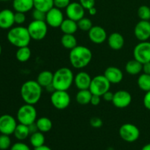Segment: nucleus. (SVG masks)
<instances>
[{
    "label": "nucleus",
    "mask_w": 150,
    "mask_h": 150,
    "mask_svg": "<svg viewBox=\"0 0 150 150\" xmlns=\"http://www.w3.org/2000/svg\"><path fill=\"white\" fill-rule=\"evenodd\" d=\"M1 1H10V0H0Z\"/></svg>",
    "instance_id": "603ef678"
},
{
    "label": "nucleus",
    "mask_w": 150,
    "mask_h": 150,
    "mask_svg": "<svg viewBox=\"0 0 150 150\" xmlns=\"http://www.w3.org/2000/svg\"><path fill=\"white\" fill-rule=\"evenodd\" d=\"M139 87L144 92L150 91V75L142 73L139 76L137 80Z\"/></svg>",
    "instance_id": "2f4dec72"
},
{
    "label": "nucleus",
    "mask_w": 150,
    "mask_h": 150,
    "mask_svg": "<svg viewBox=\"0 0 150 150\" xmlns=\"http://www.w3.org/2000/svg\"><path fill=\"white\" fill-rule=\"evenodd\" d=\"M38 112L35 105L25 103L17 111V120L21 124L30 125L36 122Z\"/></svg>",
    "instance_id": "39448f33"
},
{
    "label": "nucleus",
    "mask_w": 150,
    "mask_h": 150,
    "mask_svg": "<svg viewBox=\"0 0 150 150\" xmlns=\"http://www.w3.org/2000/svg\"><path fill=\"white\" fill-rule=\"evenodd\" d=\"M45 141V136H44L43 133H42V132L37 131L35 133L30 134L29 142H30L31 145L34 148L39 147V146L44 145Z\"/></svg>",
    "instance_id": "7c9ffc66"
},
{
    "label": "nucleus",
    "mask_w": 150,
    "mask_h": 150,
    "mask_svg": "<svg viewBox=\"0 0 150 150\" xmlns=\"http://www.w3.org/2000/svg\"><path fill=\"white\" fill-rule=\"evenodd\" d=\"M54 7V0H34V8L44 13H47Z\"/></svg>",
    "instance_id": "c756f323"
},
{
    "label": "nucleus",
    "mask_w": 150,
    "mask_h": 150,
    "mask_svg": "<svg viewBox=\"0 0 150 150\" xmlns=\"http://www.w3.org/2000/svg\"><path fill=\"white\" fill-rule=\"evenodd\" d=\"M91 81H92V78L90 75L85 71L79 72L74 77V83L79 90L89 89Z\"/></svg>",
    "instance_id": "6ab92c4d"
},
{
    "label": "nucleus",
    "mask_w": 150,
    "mask_h": 150,
    "mask_svg": "<svg viewBox=\"0 0 150 150\" xmlns=\"http://www.w3.org/2000/svg\"><path fill=\"white\" fill-rule=\"evenodd\" d=\"M34 150H52V149H51L49 146H46V145L44 144V145H42V146H39V147L35 148V149Z\"/></svg>",
    "instance_id": "de8ad7c7"
},
{
    "label": "nucleus",
    "mask_w": 150,
    "mask_h": 150,
    "mask_svg": "<svg viewBox=\"0 0 150 150\" xmlns=\"http://www.w3.org/2000/svg\"><path fill=\"white\" fill-rule=\"evenodd\" d=\"M92 59L91 50L84 45H77L70 50L69 60L74 68L82 69L86 67L90 63Z\"/></svg>",
    "instance_id": "f03ea898"
},
{
    "label": "nucleus",
    "mask_w": 150,
    "mask_h": 150,
    "mask_svg": "<svg viewBox=\"0 0 150 150\" xmlns=\"http://www.w3.org/2000/svg\"><path fill=\"white\" fill-rule=\"evenodd\" d=\"M142 71L144 73L150 75V62L143 64V67H142Z\"/></svg>",
    "instance_id": "a18cd8bd"
},
{
    "label": "nucleus",
    "mask_w": 150,
    "mask_h": 150,
    "mask_svg": "<svg viewBox=\"0 0 150 150\" xmlns=\"http://www.w3.org/2000/svg\"><path fill=\"white\" fill-rule=\"evenodd\" d=\"M143 103L145 108L150 111V91L146 92L143 99Z\"/></svg>",
    "instance_id": "79ce46f5"
},
{
    "label": "nucleus",
    "mask_w": 150,
    "mask_h": 150,
    "mask_svg": "<svg viewBox=\"0 0 150 150\" xmlns=\"http://www.w3.org/2000/svg\"><path fill=\"white\" fill-rule=\"evenodd\" d=\"M17 121L10 114L0 116V133L10 136L13 134L17 126Z\"/></svg>",
    "instance_id": "9b49d317"
},
{
    "label": "nucleus",
    "mask_w": 150,
    "mask_h": 150,
    "mask_svg": "<svg viewBox=\"0 0 150 150\" xmlns=\"http://www.w3.org/2000/svg\"><path fill=\"white\" fill-rule=\"evenodd\" d=\"M114 93H113L112 92H111V91L109 90V91H108V92H105V93L104 94L102 97L105 101H108V102L111 101V102H112V100H113V98H114Z\"/></svg>",
    "instance_id": "c03bdc74"
},
{
    "label": "nucleus",
    "mask_w": 150,
    "mask_h": 150,
    "mask_svg": "<svg viewBox=\"0 0 150 150\" xmlns=\"http://www.w3.org/2000/svg\"><path fill=\"white\" fill-rule=\"evenodd\" d=\"M1 52H2V48H1V45H0V56H1Z\"/></svg>",
    "instance_id": "3c124183"
},
{
    "label": "nucleus",
    "mask_w": 150,
    "mask_h": 150,
    "mask_svg": "<svg viewBox=\"0 0 150 150\" xmlns=\"http://www.w3.org/2000/svg\"><path fill=\"white\" fill-rule=\"evenodd\" d=\"M15 23L18 24V26H21L23 23H25L26 20V15L24 13L21 12H16L15 13Z\"/></svg>",
    "instance_id": "e433bc0d"
},
{
    "label": "nucleus",
    "mask_w": 150,
    "mask_h": 150,
    "mask_svg": "<svg viewBox=\"0 0 150 150\" xmlns=\"http://www.w3.org/2000/svg\"><path fill=\"white\" fill-rule=\"evenodd\" d=\"M91 127H94V128H100L103 126V120L99 117H92L89 121Z\"/></svg>",
    "instance_id": "ea45409f"
},
{
    "label": "nucleus",
    "mask_w": 150,
    "mask_h": 150,
    "mask_svg": "<svg viewBox=\"0 0 150 150\" xmlns=\"http://www.w3.org/2000/svg\"><path fill=\"white\" fill-rule=\"evenodd\" d=\"M61 44L66 49L72 50L78 45L77 39L74 35L64 34L61 38Z\"/></svg>",
    "instance_id": "cd10ccee"
},
{
    "label": "nucleus",
    "mask_w": 150,
    "mask_h": 150,
    "mask_svg": "<svg viewBox=\"0 0 150 150\" xmlns=\"http://www.w3.org/2000/svg\"><path fill=\"white\" fill-rule=\"evenodd\" d=\"M77 23L79 29H81V30L83 31V32H89L91 28L93 26L92 21L89 18H88L85 17L82 18L81 20L77 21Z\"/></svg>",
    "instance_id": "72a5a7b5"
},
{
    "label": "nucleus",
    "mask_w": 150,
    "mask_h": 150,
    "mask_svg": "<svg viewBox=\"0 0 150 150\" xmlns=\"http://www.w3.org/2000/svg\"><path fill=\"white\" fill-rule=\"evenodd\" d=\"M143 64L136 59H132L127 62L125 64V71L130 76L139 75L142 71Z\"/></svg>",
    "instance_id": "b1692460"
},
{
    "label": "nucleus",
    "mask_w": 150,
    "mask_h": 150,
    "mask_svg": "<svg viewBox=\"0 0 150 150\" xmlns=\"http://www.w3.org/2000/svg\"><path fill=\"white\" fill-rule=\"evenodd\" d=\"M51 103L58 110H64L70 105L71 98L67 91L55 90L51 95Z\"/></svg>",
    "instance_id": "1a4fd4ad"
},
{
    "label": "nucleus",
    "mask_w": 150,
    "mask_h": 150,
    "mask_svg": "<svg viewBox=\"0 0 150 150\" xmlns=\"http://www.w3.org/2000/svg\"><path fill=\"white\" fill-rule=\"evenodd\" d=\"M108 45L111 49L118 51L122 49L125 45L124 37L119 32H113L107 38Z\"/></svg>",
    "instance_id": "aec40b11"
},
{
    "label": "nucleus",
    "mask_w": 150,
    "mask_h": 150,
    "mask_svg": "<svg viewBox=\"0 0 150 150\" xmlns=\"http://www.w3.org/2000/svg\"><path fill=\"white\" fill-rule=\"evenodd\" d=\"M32 56V51L29 46L21 47L18 48L17 51L16 53V57L17 60L20 62H26Z\"/></svg>",
    "instance_id": "c85d7f7f"
},
{
    "label": "nucleus",
    "mask_w": 150,
    "mask_h": 150,
    "mask_svg": "<svg viewBox=\"0 0 150 150\" xmlns=\"http://www.w3.org/2000/svg\"><path fill=\"white\" fill-rule=\"evenodd\" d=\"M119 134L123 141L128 143L136 142L140 136L139 127L131 123H125L120 127Z\"/></svg>",
    "instance_id": "6e6552de"
},
{
    "label": "nucleus",
    "mask_w": 150,
    "mask_h": 150,
    "mask_svg": "<svg viewBox=\"0 0 150 150\" xmlns=\"http://www.w3.org/2000/svg\"><path fill=\"white\" fill-rule=\"evenodd\" d=\"M149 22H150V20H149Z\"/></svg>",
    "instance_id": "864d4df0"
},
{
    "label": "nucleus",
    "mask_w": 150,
    "mask_h": 150,
    "mask_svg": "<svg viewBox=\"0 0 150 150\" xmlns=\"http://www.w3.org/2000/svg\"><path fill=\"white\" fill-rule=\"evenodd\" d=\"M92 94L89 89H81L77 92L76 96V101L79 104L82 105L90 103Z\"/></svg>",
    "instance_id": "bb28decb"
},
{
    "label": "nucleus",
    "mask_w": 150,
    "mask_h": 150,
    "mask_svg": "<svg viewBox=\"0 0 150 150\" xmlns=\"http://www.w3.org/2000/svg\"><path fill=\"white\" fill-rule=\"evenodd\" d=\"M10 150H31L26 144L23 142H16L10 147Z\"/></svg>",
    "instance_id": "4c0bfd02"
},
{
    "label": "nucleus",
    "mask_w": 150,
    "mask_h": 150,
    "mask_svg": "<svg viewBox=\"0 0 150 150\" xmlns=\"http://www.w3.org/2000/svg\"><path fill=\"white\" fill-rule=\"evenodd\" d=\"M70 0H54V7H57V8L64 9L67 7L70 4Z\"/></svg>",
    "instance_id": "58836bf2"
},
{
    "label": "nucleus",
    "mask_w": 150,
    "mask_h": 150,
    "mask_svg": "<svg viewBox=\"0 0 150 150\" xmlns=\"http://www.w3.org/2000/svg\"><path fill=\"white\" fill-rule=\"evenodd\" d=\"M48 24L45 21L33 20L28 25L27 29L32 40L40 41L43 40L48 33Z\"/></svg>",
    "instance_id": "423d86ee"
},
{
    "label": "nucleus",
    "mask_w": 150,
    "mask_h": 150,
    "mask_svg": "<svg viewBox=\"0 0 150 150\" xmlns=\"http://www.w3.org/2000/svg\"><path fill=\"white\" fill-rule=\"evenodd\" d=\"M35 123H36L38 130L43 133L49 132L53 127V123L51 120L45 117H42L38 119Z\"/></svg>",
    "instance_id": "a878e982"
},
{
    "label": "nucleus",
    "mask_w": 150,
    "mask_h": 150,
    "mask_svg": "<svg viewBox=\"0 0 150 150\" xmlns=\"http://www.w3.org/2000/svg\"><path fill=\"white\" fill-rule=\"evenodd\" d=\"M88 36L91 42L95 44H101L108 38L107 32L102 26H93L88 32Z\"/></svg>",
    "instance_id": "dca6fc26"
},
{
    "label": "nucleus",
    "mask_w": 150,
    "mask_h": 150,
    "mask_svg": "<svg viewBox=\"0 0 150 150\" xmlns=\"http://www.w3.org/2000/svg\"><path fill=\"white\" fill-rule=\"evenodd\" d=\"M65 12L67 18L76 22L84 17L85 15V9L79 2H70L66 7Z\"/></svg>",
    "instance_id": "2eb2a0df"
},
{
    "label": "nucleus",
    "mask_w": 150,
    "mask_h": 150,
    "mask_svg": "<svg viewBox=\"0 0 150 150\" xmlns=\"http://www.w3.org/2000/svg\"><path fill=\"white\" fill-rule=\"evenodd\" d=\"M133 57L135 59L142 64L150 62V42L142 41L135 46L133 49Z\"/></svg>",
    "instance_id": "9d476101"
},
{
    "label": "nucleus",
    "mask_w": 150,
    "mask_h": 150,
    "mask_svg": "<svg viewBox=\"0 0 150 150\" xmlns=\"http://www.w3.org/2000/svg\"><path fill=\"white\" fill-rule=\"evenodd\" d=\"M32 17L35 21H45L46 13L34 8L32 12Z\"/></svg>",
    "instance_id": "c9c22d12"
},
{
    "label": "nucleus",
    "mask_w": 150,
    "mask_h": 150,
    "mask_svg": "<svg viewBox=\"0 0 150 150\" xmlns=\"http://www.w3.org/2000/svg\"><path fill=\"white\" fill-rule=\"evenodd\" d=\"M11 147V139L10 136L5 134L0 135V150H7Z\"/></svg>",
    "instance_id": "f704fd0d"
},
{
    "label": "nucleus",
    "mask_w": 150,
    "mask_h": 150,
    "mask_svg": "<svg viewBox=\"0 0 150 150\" xmlns=\"http://www.w3.org/2000/svg\"><path fill=\"white\" fill-rule=\"evenodd\" d=\"M15 13L10 9H4L0 11V28L10 29L15 23Z\"/></svg>",
    "instance_id": "f3484780"
},
{
    "label": "nucleus",
    "mask_w": 150,
    "mask_h": 150,
    "mask_svg": "<svg viewBox=\"0 0 150 150\" xmlns=\"http://www.w3.org/2000/svg\"><path fill=\"white\" fill-rule=\"evenodd\" d=\"M138 16L142 21L150 20V7L142 5L139 7L137 11Z\"/></svg>",
    "instance_id": "473e14b6"
},
{
    "label": "nucleus",
    "mask_w": 150,
    "mask_h": 150,
    "mask_svg": "<svg viewBox=\"0 0 150 150\" xmlns=\"http://www.w3.org/2000/svg\"><path fill=\"white\" fill-rule=\"evenodd\" d=\"M29 131H30V134H32V133H35V132L37 131H39L38 129V127H37L36 125V123H33V124L30 125H29Z\"/></svg>",
    "instance_id": "49530a36"
},
{
    "label": "nucleus",
    "mask_w": 150,
    "mask_h": 150,
    "mask_svg": "<svg viewBox=\"0 0 150 150\" xmlns=\"http://www.w3.org/2000/svg\"><path fill=\"white\" fill-rule=\"evenodd\" d=\"M111 84L104 75H98L92 79L89 90L92 95H97L102 97L106 92L110 90Z\"/></svg>",
    "instance_id": "0eeeda50"
},
{
    "label": "nucleus",
    "mask_w": 150,
    "mask_h": 150,
    "mask_svg": "<svg viewBox=\"0 0 150 150\" xmlns=\"http://www.w3.org/2000/svg\"><path fill=\"white\" fill-rule=\"evenodd\" d=\"M132 102V96L126 90H119L114 94L112 100L113 105L119 108H124L129 106Z\"/></svg>",
    "instance_id": "ddd939ff"
},
{
    "label": "nucleus",
    "mask_w": 150,
    "mask_h": 150,
    "mask_svg": "<svg viewBox=\"0 0 150 150\" xmlns=\"http://www.w3.org/2000/svg\"><path fill=\"white\" fill-rule=\"evenodd\" d=\"M88 11H89V15H91V16H95V15H96V13H97V9L95 8V7H92V8L89 9V10H88Z\"/></svg>",
    "instance_id": "09e8293b"
},
{
    "label": "nucleus",
    "mask_w": 150,
    "mask_h": 150,
    "mask_svg": "<svg viewBox=\"0 0 150 150\" xmlns=\"http://www.w3.org/2000/svg\"><path fill=\"white\" fill-rule=\"evenodd\" d=\"M142 150H150V143L146 144L142 147Z\"/></svg>",
    "instance_id": "8fccbe9b"
},
{
    "label": "nucleus",
    "mask_w": 150,
    "mask_h": 150,
    "mask_svg": "<svg viewBox=\"0 0 150 150\" xmlns=\"http://www.w3.org/2000/svg\"><path fill=\"white\" fill-rule=\"evenodd\" d=\"M103 75L108 79V81L113 84H117V83H120L122 81L123 77H124V75H123L121 69L117 67H114V66L107 67L104 72Z\"/></svg>",
    "instance_id": "a211bd4d"
},
{
    "label": "nucleus",
    "mask_w": 150,
    "mask_h": 150,
    "mask_svg": "<svg viewBox=\"0 0 150 150\" xmlns=\"http://www.w3.org/2000/svg\"><path fill=\"white\" fill-rule=\"evenodd\" d=\"M101 97L99 96V95H92V98H91L90 103L92 104V105H95V106H97L100 104L101 100Z\"/></svg>",
    "instance_id": "37998d69"
},
{
    "label": "nucleus",
    "mask_w": 150,
    "mask_h": 150,
    "mask_svg": "<svg viewBox=\"0 0 150 150\" xmlns=\"http://www.w3.org/2000/svg\"><path fill=\"white\" fill-rule=\"evenodd\" d=\"M7 38L10 44L17 48L29 46L32 40L27 27L22 26H13L9 29Z\"/></svg>",
    "instance_id": "20e7f679"
},
{
    "label": "nucleus",
    "mask_w": 150,
    "mask_h": 150,
    "mask_svg": "<svg viewBox=\"0 0 150 150\" xmlns=\"http://www.w3.org/2000/svg\"><path fill=\"white\" fill-rule=\"evenodd\" d=\"M79 3L83 6L85 10H89L95 7V0H79Z\"/></svg>",
    "instance_id": "a19ab883"
},
{
    "label": "nucleus",
    "mask_w": 150,
    "mask_h": 150,
    "mask_svg": "<svg viewBox=\"0 0 150 150\" xmlns=\"http://www.w3.org/2000/svg\"><path fill=\"white\" fill-rule=\"evenodd\" d=\"M64 20L62 11L57 7H54L46 13L45 22L48 26L52 28L60 27L62 23Z\"/></svg>",
    "instance_id": "f8f14e48"
},
{
    "label": "nucleus",
    "mask_w": 150,
    "mask_h": 150,
    "mask_svg": "<svg viewBox=\"0 0 150 150\" xmlns=\"http://www.w3.org/2000/svg\"><path fill=\"white\" fill-rule=\"evenodd\" d=\"M13 7L16 12L26 13L34 9V0H13Z\"/></svg>",
    "instance_id": "412c9836"
},
{
    "label": "nucleus",
    "mask_w": 150,
    "mask_h": 150,
    "mask_svg": "<svg viewBox=\"0 0 150 150\" xmlns=\"http://www.w3.org/2000/svg\"><path fill=\"white\" fill-rule=\"evenodd\" d=\"M134 35L138 40L147 41L150 38L149 21H142L136 23L134 28Z\"/></svg>",
    "instance_id": "4468645a"
},
{
    "label": "nucleus",
    "mask_w": 150,
    "mask_h": 150,
    "mask_svg": "<svg viewBox=\"0 0 150 150\" xmlns=\"http://www.w3.org/2000/svg\"><path fill=\"white\" fill-rule=\"evenodd\" d=\"M59 28L63 34L67 35H74L79 29L77 22L70 18L64 19Z\"/></svg>",
    "instance_id": "5701e85b"
},
{
    "label": "nucleus",
    "mask_w": 150,
    "mask_h": 150,
    "mask_svg": "<svg viewBox=\"0 0 150 150\" xmlns=\"http://www.w3.org/2000/svg\"><path fill=\"white\" fill-rule=\"evenodd\" d=\"M54 73L50 70H43L38 74L37 77V81L42 88H46L47 86L52 84Z\"/></svg>",
    "instance_id": "4be33fe9"
},
{
    "label": "nucleus",
    "mask_w": 150,
    "mask_h": 150,
    "mask_svg": "<svg viewBox=\"0 0 150 150\" xmlns=\"http://www.w3.org/2000/svg\"><path fill=\"white\" fill-rule=\"evenodd\" d=\"M74 74L68 67H61L54 73L52 84L55 90L67 91L74 83Z\"/></svg>",
    "instance_id": "7ed1b4c3"
},
{
    "label": "nucleus",
    "mask_w": 150,
    "mask_h": 150,
    "mask_svg": "<svg viewBox=\"0 0 150 150\" xmlns=\"http://www.w3.org/2000/svg\"><path fill=\"white\" fill-rule=\"evenodd\" d=\"M13 135H14L15 138L16 139H18V141H20V142L24 141L30 135L29 126L19 123L16 126L14 133H13Z\"/></svg>",
    "instance_id": "393cba45"
},
{
    "label": "nucleus",
    "mask_w": 150,
    "mask_h": 150,
    "mask_svg": "<svg viewBox=\"0 0 150 150\" xmlns=\"http://www.w3.org/2000/svg\"><path fill=\"white\" fill-rule=\"evenodd\" d=\"M21 96L25 103L34 105L41 99L42 87L37 81L29 80L22 84L20 90Z\"/></svg>",
    "instance_id": "f257e3e1"
}]
</instances>
